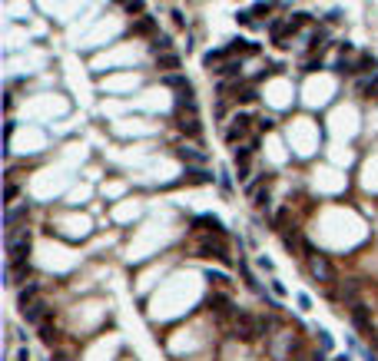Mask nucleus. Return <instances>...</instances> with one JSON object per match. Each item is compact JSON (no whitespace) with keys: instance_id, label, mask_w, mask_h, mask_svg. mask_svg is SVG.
<instances>
[{"instance_id":"26","label":"nucleus","mask_w":378,"mask_h":361,"mask_svg":"<svg viewBox=\"0 0 378 361\" xmlns=\"http://www.w3.org/2000/svg\"><path fill=\"white\" fill-rule=\"evenodd\" d=\"M219 189L223 192H232L236 186H232V176H229V169H219Z\"/></svg>"},{"instance_id":"17","label":"nucleus","mask_w":378,"mask_h":361,"mask_svg":"<svg viewBox=\"0 0 378 361\" xmlns=\"http://www.w3.org/2000/svg\"><path fill=\"white\" fill-rule=\"evenodd\" d=\"M53 338H57V328H53L50 322H43V325H40V342H43V345H53Z\"/></svg>"},{"instance_id":"7","label":"nucleus","mask_w":378,"mask_h":361,"mask_svg":"<svg viewBox=\"0 0 378 361\" xmlns=\"http://www.w3.org/2000/svg\"><path fill=\"white\" fill-rule=\"evenodd\" d=\"M179 66H183L179 53H170V50L156 53V70H166V73H172V70H179Z\"/></svg>"},{"instance_id":"4","label":"nucleus","mask_w":378,"mask_h":361,"mask_svg":"<svg viewBox=\"0 0 378 361\" xmlns=\"http://www.w3.org/2000/svg\"><path fill=\"white\" fill-rule=\"evenodd\" d=\"M20 312H23V322L27 325H43L50 315H53V308H50L47 302H30L27 308H20Z\"/></svg>"},{"instance_id":"3","label":"nucleus","mask_w":378,"mask_h":361,"mask_svg":"<svg viewBox=\"0 0 378 361\" xmlns=\"http://www.w3.org/2000/svg\"><path fill=\"white\" fill-rule=\"evenodd\" d=\"M305 259H309V272H312L315 282H335V265H332L325 255L312 252V255H305Z\"/></svg>"},{"instance_id":"41","label":"nucleus","mask_w":378,"mask_h":361,"mask_svg":"<svg viewBox=\"0 0 378 361\" xmlns=\"http://www.w3.org/2000/svg\"><path fill=\"white\" fill-rule=\"evenodd\" d=\"M116 3H126V0H116Z\"/></svg>"},{"instance_id":"32","label":"nucleus","mask_w":378,"mask_h":361,"mask_svg":"<svg viewBox=\"0 0 378 361\" xmlns=\"http://www.w3.org/2000/svg\"><path fill=\"white\" fill-rule=\"evenodd\" d=\"M236 20H239L242 27H249V23H256V20H252V10H239V14H236Z\"/></svg>"},{"instance_id":"34","label":"nucleus","mask_w":378,"mask_h":361,"mask_svg":"<svg viewBox=\"0 0 378 361\" xmlns=\"http://www.w3.org/2000/svg\"><path fill=\"white\" fill-rule=\"evenodd\" d=\"M172 23H176V27H179V30H183V27H186V17H183V14H179V10H172Z\"/></svg>"},{"instance_id":"5","label":"nucleus","mask_w":378,"mask_h":361,"mask_svg":"<svg viewBox=\"0 0 378 361\" xmlns=\"http://www.w3.org/2000/svg\"><path fill=\"white\" fill-rule=\"evenodd\" d=\"M246 133H249V113H236V116H232V126L226 130V143L236 146Z\"/></svg>"},{"instance_id":"18","label":"nucleus","mask_w":378,"mask_h":361,"mask_svg":"<svg viewBox=\"0 0 378 361\" xmlns=\"http://www.w3.org/2000/svg\"><path fill=\"white\" fill-rule=\"evenodd\" d=\"M342 298L355 305V298H359V282H345V285H342Z\"/></svg>"},{"instance_id":"35","label":"nucleus","mask_w":378,"mask_h":361,"mask_svg":"<svg viewBox=\"0 0 378 361\" xmlns=\"http://www.w3.org/2000/svg\"><path fill=\"white\" fill-rule=\"evenodd\" d=\"M272 292H275L279 298H282V295H285V285H282V282H279V279H272Z\"/></svg>"},{"instance_id":"13","label":"nucleus","mask_w":378,"mask_h":361,"mask_svg":"<svg viewBox=\"0 0 378 361\" xmlns=\"http://www.w3.org/2000/svg\"><path fill=\"white\" fill-rule=\"evenodd\" d=\"M209 305L219 312V315H226V312H232V298L229 295H209Z\"/></svg>"},{"instance_id":"37","label":"nucleus","mask_w":378,"mask_h":361,"mask_svg":"<svg viewBox=\"0 0 378 361\" xmlns=\"http://www.w3.org/2000/svg\"><path fill=\"white\" fill-rule=\"evenodd\" d=\"M17 192H20V189L14 186V182H7V199H17Z\"/></svg>"},{"instance_id":"9","label":"nucleus","mask_w":378,"mask_h":361,"mask_svg":"<svg viewBox=\"0 0 378 361\" xmlns=\"http://www.w3.org/2000/svg\"><path fill=\"white\" fill-rule=\"evenodd\" d=\"M186 182H192V186H209V182H219V176H212L209 169H189L186 166Z\"/></svg>"},{"instance_id":"22","label":"nucleus","mask_w":378,"mask_h":361,"mask_svg":"<svg viewBox=\"0 0 378 361\" xmlns=\"http://www.w3.org/2000/svg\"><path fill=\"white\" fill-rule=\"evenodd\" d=\"M252 99H256V86H242V90L236 86V103H252Z\"/></svg>"},{"instance_id":"24","label":"nucleus","mask_w":378,"mask_h":361,"mask_svg":"<svg viewBox=\"0 0 378 361\" xmlns=\"http://www.w3.org/2000/svg\"><path fill=\"white\" fill-rule=\"evenodd\" d=\"M206 282H212V285H229V275L226 272H212V268H206Z\"/></svg>"},{"instance_id":"10","label":"nucleus","mask_w":378,"mask_h":361,"mask_svg":"<svg viewBox=\"0 0 378 361\" xmlns=\"http://www.w3.org/2000/svg\"><path fill=\"white\" fill-rule=\"evenodd\" d=\"M179 130H183L186 136H199V130H203V126H199V119H196V110H192L189 116L179 110Z\"/></svg>"},{"instance_id":"6","label":"nucleus","mask_w":378,"mask_h":361,"mask_svg":"<svg viewBox=\"0 0 378 361\" xmlns=\"http://www.w3.org/2000/svg\"><path fill=\"white\" fill-rule=\"evenodd\" d=\"M352 322H355V328H359L361 335H372V315H368V305H361V302L352 305Z\"/></svg>"},{"instance_id":"33","label":"nucleus","mask_w":378,"mask_h":361,"mask_svg":"<svg viewBox=\"0 0 378 361\" xmlns=\"http://www.w3.org/2000/svg\"><path fill=\"white\" fill-rule=\"evenodd\" d=\"M256 262H259V268H262V272H272V259H265V255H259V259H256Z\"/></svg>"},{"instance_id":"19","label":"nucleus","mask_w":378,"mask_h":361,"mask_svg":"<svg viewBox=\"0 0 378 361\" xmlns=\"http://www.w3.org/2000/svg\"><path fill=\"white\" fill-rule=\"evenodd\" d=\"M368 70H375V57L361 53V57H359V63H355V73H368Z\"/></svg>"},{"instance_id":"1","label":"nucleus","mask_w":378,"mask_h":361,"mask_svg":"<svg viewBox=\"0 0 378 361\" xmlns=\"http://www.w3.org/2000/svg\"><path fill=\"white\" fill-rule=\"evenodd\" d=\"M219 235H223V232H219ZM219 235H216V239H212V235H203V239H199V255H203V259H219V262H226L229 265L232 255H229L226 242H223Z\"/></svg>"},{"instance_id":"20","label":"nucleus","mask_w":378,"mask_h":361,"mask_svg":"<svg viewBox=\"0 0 378 361\" xmlns=\"http://www.w3.org/2000/svg\"><path fill=\"white\" fill-rule=\"evenodd\" d=\"M239 70H242V63H236V60H229V63H223L216 73L219 76H239Z\"/></svg>"},{"instance_id":"2","label":"nucleus","mask_w":378,"mask_h":361,"mask_svg":"<svg viewBox=\"0 0 378 361\" xmlns=\"http://www.w3.org/2000/svg\"><path fill=\"white\" fill-rule=\"evenodd\" d=\"M236 335L246 338V342H252V338L265 335V322H259V318L249 315V312H239V315H236Z\"/></svg>"},{"instance_id":"36","label":"nucleus","mask_w":378,"mask_h":361,"mask_svg":"<svg viewBox=\"0 0 378 361\" xmlns=\"http://www.w3.org/2000/svg\"><path fill=\"white\" fill-rule=\"evenodd\" d=\"M315 70H322V63L319 60H309V63H305V73H315Z\"/></svg>"},{"instance_id":"25","label":"nucleus","mask_w":378,"mask_h":361,"mask_svg":"<svg viewBox=\"0 0 378 361\" xmlns=\"http://www.w3.org/2000/svg\"><path fill=\"white\" fill-rule=\"evenodd\" d=\"M172 47V37H166V33H163V37H153V53H163V50H170Z\"/></svg>"},{"instance_id":"28","label":"nucleus","mask_w":378,"mask_h":361,"mask_svg":"<svg viewBox=\"0 0 378 361\" xmlns=\"http://www.w3.org/2000/svg\"><path fill=\"white\" fill-rule=\"evenodd\" d=\"M269 202H272V199H269V189H265V192H256V202H252V206L269 212Z\"/></svg>"},{"instance_id":"23","label":"nucleus","mask_w":378,"mask_h":361,"mask_svg":"<svg viewBox=\"0 0 378 361\" xmlns=\"http://www.w3.org/2000/svg\"><path fill=\"white\" fill-rule=\"evenodd\" d=\"M226 57H229V50H212V53L203 57V63H206V66H216V63H223Z\"/></svg>"},{"instance_id":"12","label":"nucleus","mask_w":378,"mask_h":361,"mask_svg":"<svg viewBox=\"0 0 378 361\" xmlns=\"http://www.w3.org/2000/svg\"><path fill=\"white\" fill-rule=\"evenodd\" d=\"M153 30H156V20L153 17H139L136 23H133V33H136V37H146V33H153Z\"/></svg>"},{"instance_id":"16","label":"nucleus","mask_w":378,"mask_h":361,"mask_svg":"<svg viewBox=\"0 0 378 361\" xmlns=\"http://www.w3.org/2000/svg\"><path fill=\"white\" fill-rule=\"evenodd\" d=\"M252 152H256V146H239V149H232L236 166H239V163H249V159H252Z\"/></svg>"},{"instance_id":"27","label":"nucleus","mask_w":378,"mask_h":361,"mask_svg":"<svg viewBox=\"0 0 378 361\" xmlns=\"http://www.w3.org/2000/svg\"><path fill=\"white\" fill-rule=\"evenodd\" d=\"M305 23H309V14H292V17H289V27H292V33H295L299 27H305Z\"/></svg>"},{"instance_id":"21","label":"nucleus","mask_w":378,"mask_h":361,"mask_svg":"<svg viewBox=\"0 0 378 361\" xmlns=\"http://www.w3.org/2000/svg\"><path fill=\"white\" fill-rule=\"evenodd\" d=\"M163 83H166V86H172V90H183V86H189V80H186L183 73H170Z\"/></svg>"},{"instance_id":"31","label":"nucleus","mask_w":378,"mask_h":361,"mask_svg":"<svg viewBox=\"0 0 378 361\" xmlns=\"http://www.w3.org/2000/svg\"><path fill=\"white\" fill-rule=\"evenodd\" d=\"M269 10H272V7H269L265 0H262V3H256V7H252V20H256V17H269Z\"/></svg>"},{"instance_id":"30","label":"nucleus","mask_w":378,"mask_h":361,"mask_svg":"<svg viewBox=\"0 0 378 361\" xmlns=\"http://www.w3.org/2000/svg\"><path fill=\"white\" fill-rule=\"evenodd\" d=\"M123 7H126V14H143V0H126V3H123Z\"/></svg>"},{"instance_id":"40","label":"nucleus","mask_w":378,"mask_h":361,"mask_svg":"<svg viewBox=\"0 0 378 361\" xmlns=\"http://www.w3.org/2000/svg\"><path fill=\"white\" fill-rule=\"evenodd\" d=\"M335 361H352V355H339V358H335Z\"/></svg>"},{"instance_id":"39","label":"nucleus","mask_w":378,"mask_h":361,"mask_svg":"<svg viewBox=\"0 0 378 361\" xmlns=\"http://www.w3.org/2000/svg\"><path fill=\"white\" fill-rule=\"evenodd\" d=\"M50 361H70V358H67V355H53Z\"/></svg>"},{"instance_id":"15","label":"nucleus","mask_w":378,"mask_h":361,"mask_svg":"<svg viewBox=\"0 0 378 361\" xmlns=\"http://www.w3.org/2000/svg\"><path fill=\"white\" fill-rule=\"evenodd\" d=\"M282 246L289 248V252L302 248V239H299V232H289V229H282Z\"/></svg>"},{"instance_id":"38","label":"nucleus","mask_w":378,"mask_h":361,"mask_svg":"<svg viewBox=\"0 0 378 361\" xmlns=\"http://www.w3.org/2000/svg\"><path fill=\"white\" fill-rule=\"evenodd\" d=\"M17 361H30V351H27V348H20V351H17Z\"/></svg>"},{"instance_id":"29","label":"nucleus","mask_w":378,"mask_h":361,"mask_svg":"<svg viewBox=\"0 0 378 361\" xmlns=\"http://www.w3.org/2000/svg\"><path fill=\"white\" fill-rule=\"evenodd\" d=\"M315 335H319V345H322V348H325V351H332V335H328L325 328H319Z\"/></svg>"},{"instance_id":"14","label":"nucleus","mask_w":378,"mask_h":361,"mask_svg":"<svg viewBox=\"0 0 378 361\" xmlns=\"http://www.w3.org/2000/svg\"><path fill=\"white\" fill-rule=\"evenodd\" d=\"M37 295H40V282H30V285H27L23 292H20V308H27V305L34 302Z\"/></svg>"},{"instance_id":"8","label":"nucleus","mask_w":378,"mask_h":361,"mask_svg":"<svg viewBox=\"0 0 378 361\" xmlns=\"http://www.w3.org/2000/svg\"><path fill=\"white\" fill-rule=\"evenodd\" d=\"M212 229V232H226V226H223V219L219 215H212V212H203V215H196L192 219V229Z\"/></svg>"},{"instance_id":"11","label":"nucleus","mask_w":378,"mask_h":361,"mask_svg":"<svg viewBox=\"0 0 378 361\" xmlns=\"http://www.w3.org/2000/svg\"><path fill=\"white\" fill-rule=\"evenodd\" d=\"M176 156L183 159V163H196V166H206V152H199V149H189V146H183V149H176Z\"/></svg>"}]
</instances>
